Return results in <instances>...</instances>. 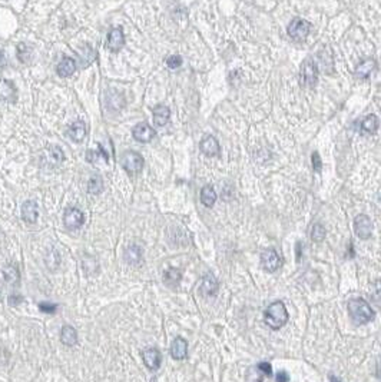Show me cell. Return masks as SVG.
Instances as JSON below:
<instances>
[{"instance_id": "1", "label": "cell", "mask_w": 381, "mask_h": 382, "mask_svg": "<svg viewBox=\"0 0 381 382\" xmlns=\"http://www.w3.org/2000/svg\"><path fill=\"white\" fill-rule=\"evenodd\" d=\"M264 319L265 323L271 329H274V331L282 328L287 323V321H288V312H287L285 305L281 301H277V302L271 304L268 308L265 309Z\"/></svg>"}, {"instance_id": "2", "label": "cell", "mask_w": 381, "mask_h": 382, "mask_svg": "<svg viewBox=\"0 0 381 382\" xmlns=\"http://www.w3.org/2000/svg\"><path fill=\"white\" fill-rule=\"evenodd\" d=\"M348 313L351 316V319L357 325H364V323L373 321L374 318V311L361 298H355L348 302Z\"/></svg>"}, {"instance_id": "3", "label": "cell", "mask_w": 381, "mask_h": 382, "mask_svg": "<svg viewBox=\"0 0 381 382\" xmlns=\"http://www.w3.org/2000/svg\"><path fill=\"white\" fill-rule=\"evenodd\" d=\"M300 80L304 88H314L318 82V68L312 59H305L301 65Z\"/></svg>"}, {"instance_id": "4", "label": "cell", "mask_w": 381, "mask_h": 382, "mask_svg": "<svg viewBox=\"0 0 381 382\" xmlns=\"http://www.w3.org/2000/svg\"><path fill=\"white\" fill-rule=\"evenodd\" d=\"M120 163L122 168L129 174V175H136L142 171L144 168V158L142 155H139L138 152L133 150H128L122 155L120 158Z\"/></svg>"}, {"instance_id": "5", "label": "cell", "mask_w": 381, "mask_h": 382, "mask_svg": "<svg viewBox=\"0 0 381 382\" xmlns=\"http://www.w3.org/2000/svg\"><path fill=\"white\" fill-rule=\"evenodd\" d=\"M309 30H311V25L308 23L307 20L295 17V19L291 20V23L288 25L287 33L295 42H304L307 39Z\"/></svg>"}, {"instance_id": "6", "label": "cell", "mask_w": 381, "mask_h": 382, "mask_svg": "<svg viewBox=\"0 0 381 382\" xmlns=\"http://www.w3.org/2000/svg\"><path fill=\"white\" fill-rule=\"evenodd\" d=\"M63 161H65V155L59 146L46 147L40 155V163L46 168H56Z\"/></svg>"}, {"instance_id": "7", "label": "cell", "mask_w": 381, "mask_h": 382, "mask_svg": "<svg viewBox=\"0 0 381 382\" xmlns=\"http://www.w3.org/2000/svg\"><path fill=\"white\" fill-rule=\"evenodd\" d=\"M63 223L69 231H76L85 223V215L77 208H68L63 213Z\"/></svg>"}, {"instance_id": "8", "label": "cell", "mask_w": 381, "mask_h": 382, "mask_svg": "<svg viewBox=\"0 0 381 382\" xmlns=\"http://www.w3.org/2000/svg\"><path fill=\"white\" fill-rule=\"evenodd\" d=\"M132 136L135 138L136 142H141V143H148L151 142L155 136H156V132L153 131L152 126H149L147 122H141L138 123L132 131Z\"/></svg>"}, {"instance_id": "9", "label": "cell", "mask_w": 381, "mask_h": 382, "mask_svg": "<svg viewBox=\"0 0 381 382\" xmlns=\"http://www.w3.org/2000/svg\"><path fill=\"white\" fill-rule=\"evenodd\" d=\"M354 231L360 239H368L373 232V222L367 215H358L354 219Z\"/></svg>"}, {"instance_id": "10", "label": "cell", "mask_w": 381, "mask_h": 382, "mask_svg": "<svg viewBox=\"0 0 381 382\" xmlns=\"http://www.w3.org/2000/svg\"><path fill=\"white\" fill-rule=\"evenodd\" d=\"M281 258L275 249H268L261 255V265L267 272H275L281 266Z\"/></svg>"}, {"instance_id": "11", "label": "cell", "mask_w": 381, "mask_h": 382, "mask_svg": "<svg viewBox=\"0 0 381 382\" xmlns=\"http://www.w3.org/2000/svg\"><path fill=\"white\" fill-rule=\"evenodd\" d=\"M142 359L145 362V365L149 371H156L159 369L162 362V356L161 352L156 349V348H147L142 351Z\"/></svg>"}, {"instance_id": "12", "label": "cell", "mask_w": 381, "mask_h": 382, "mask_svg": "<svg viewBox=\"0 0 381 382\" xmlns=\"http://www.w3.org/2000/svg\"><path fill=\"white\" fill-rule=\"evenodd\" d=\"M125 46V35L120 28H115L109 32L108 40H106V47L112 52H119Z\"/></svg>"}, {"instance_id": "13", "label": "cell", "mask_w": 381, "mask_h": 382, "mask_svg": "<svg viewBox=\"0 0 381 382\" xmlns=\"http://www.w3.org/2000/svg\"><path fill=\"white\" fill-rule=\"evenodd\" d=\"M0 99H3L4 102L15 103L17 99V89L15 83L12 80L7 79H1L0 80Z\"/></svg>"}, {"instance_id": "14", "label": "cell", "mask_w": 381, "mask_h": 382, "mask_svg": "<svg viewBox=\"0 0 381 382\" xmlns=\"http://www.w3.org/2000/svg\"><path fill=\"white\" fill-rule=\"evenodd\" d=\"M218 280L212 275V274H206L205 277L202 278V283H201V294L204 296H215L218 292Z\"/></svg>"}, {"instance_id": "15", "label": "cell", "mask_w": 381, "mask_h": 382, "mask_svg": "<svg viewBox=\"0 0 381 382\" xmlns=\"http://www.w3.org/2000/svg\"><path fill=\"white\" fill-rule=\"evenodd\" d=\"M199 149H201V152L202 153H205L206 156H217V155H220V143H218V140L214 138V136H205L202 140H201V143H199Z\"/></svg>"}, {"instance_id": "16", "label": "cell", "mask_w": 381, "mask_h": 382, "mask_svg": "<svg viewBox=\"0 0 381 382\" xmlns=\"http://www.w3.org/2000/svg\"><path fill=\"white\" fill-rule=\"evenodd\" d=\"M187 353H188V342L184 338L178 337L172 341V345H171V355L174 359H178V361H182L187 358Z\"/></svg>"}, {"instance_id": "17", "label": "cell", "mask_w": 381, "mask_h": 382, "mask_svg": "<svg viewBox=\"0 0 381 382\" xmlns=\"http://www.w3.org/2000/svg\"><path fill=\"white\" fill-rule=\"evenodd\" d=\"M22 218L23 221L28 223H36L39 218V208L36 205V202L33 201H26L22 206Z\"/></svg>"}, {"instance_id": "18", "label": "cell", "mask_w": 381, "mask_h": 382, "mask_svg": "<svg viewBox=\"0 0 381 382\" xmlns=\"http://www.w3.org/2000/svg\"><path fill=\"white\" fill-rule=\"evenodd\" d=\"M377 68V62L371 58L364 59L363 62H360L355 68V77L358 79H367L370 74L373 73Z\"/></svg>"}, {"instance_id": "19", "label": "cell", "mask_w": 381, "mask_h": 382, "mask_svg": "<svg viewBox=\"0 0 381 382\" xmlns=\"http://www.w3.org/2000/svg\"><path fill=\"white\" fill-rule=\"evenodd\" d=\"M169 118H171V110L168 106L158 104L153 107V125L155 126H158V128L165 126L169 122Z\"/></svg>"}, {"instance_id": "20", "label": "cell", "mask_w": 381, "mask_h": 382, "mask_svg": "<svg viewBox=\"0 0 381 382\" xmlns=\"http://www.w3.org/2000/svg\"><path fill=\"white\" fill-rule=\"evenodd\" d=\"M68 136L74 140V142H82L86 136V125L82 120H76L74 122L69 129H68Z\"/></svg>"}, {"instance_id": "21", "label": "cell", "mask_w": 381, "mask_h": 382, "mask_svg": "<svg viewBox=\"0 0 381 382\" xmlns=\"http://www.w3.org/2000/svg\"><path fill=\"white\" fill-rule=\"evenodd\" d=\"M125 261H126V264L133 265V266L141 264L142 262V248L139 245L128 246L125 250Z\"/></svg>"}, {"instance_id": "22", "label": "cell", "mask_w": 381, "mask_h": 382, "mask_svg": "<svg viewBox=\"0 0 381 382\" xmlns=\"http://www.w3.org/2000/svg\"><path fill=\"white\" fill-rule=\"evenodd\" d=\"M60 341L63 345L66 347H74L77 344V332L75 329L74 326L71 325H65L62 328V332H60Z\"/></svg>"}, {"instance_id": "23", "label": "cell", "mask_w": 381, "mask_h": 382, "mask_svg": "<svg viewBox=\"0 0 381 382\" xmlns=\"http://www.w3.org/2000/svg\"><path fill=\"white\" fill-rule=\"evenodd\" d=\"M76 70V62L72 58H63L58 65V74L60 77H69Z\"/></svg>"}, {"instance_id": "24", "label": "cell", "mask_w": 381, "mask_h": 382, "mask_svg": "<svg viewBox=\"0 0 381 382\" xmlns=\"http://www.w3.org/2000/svg\"><path fill=\"white\" fill-rule=\"evenodd\" d=\"M182 279V272L178 269V268H168L165 272H163V282L168 285V286H176L179 282Z\"/></svg>"}, {"instance_id": "25", "label": "cell", "mask_w": 381, "mask_h": 382, "mask_svg": "<svg viewBox=\"0 0 381 382\" xmlns=\"http://www.w3.org/2000/svg\"><path fill=\"white\" fill-rule=\"evenodd\" d=\"M379 128V118L376 115H368L361 120L360 129L364 133H374Z\"/></svg>"}, {"instance_id": "26", "label": "cell", "mask_w": 381, "mask_h": 382, "mask_svg": "<svg viewBox=\"0 0 381 382\" xmlns=\"http://www.w3.org/2000/svg\"><path fill=\"white\" fill-rule=\"evenodd\" d=\"M201 202L206 206L211 208L217 202V192L212 186H204L201 191Z\"/></svg>"}, {"instance_id": "27", "label": "cell", "mask_w": 381, "mask_h": 382, "mask_svg": "<svg viewBox=\"0 0 381 382\" xmlns=\"http://www.w3.org/2000/svg\"><path fill=\"white\" fill-rule=\"evenodd\" d=\"M103 191V180L99 175H95L89 179L88 192L92 195H99Z\"/></svg>"}, {"instance_id": "28", "label": "cell", "mask_w": 381, "mask_h": 382, "mask_svg": "<svg viewBox=\"0 0 381 382\" xmlns=\"http://www.w3.org/2000/svg\"><path fill=\"white\" fill-rule=\"evenodd\" d=\"M101 158H102L105 162H108V159H109L108 153L105 152V149H103L101 145H98V150H88V153H86V159H88V162H90V163H96Z\"/></svg>"}, {"instance_id": "29", "label": "cell", "mask_w": 381, "mask_h": 382, "mask_svg": "<svg viewBox=\"0 0 381 382\" xmlns=\"http://www.w3.org/2000/svg\"><path fill=\"white\" fill-rule=\"evenodd\" d=\"M325 238V229L321 223H314L311 228V239L314 242H323Z\"/></svg>"}, {"instance_id": "30", "label": "cell", "mask_w": 381, "mask_h": 382, "mask_svg": "<svg viewBox=\"0 0 381 382\" xmlns=\"http://www.w3.org/2000/svg\"><path fill=\"white\" fill-rule=\"evenodd\" d=\"M3 274H4V279L7 280L9 283L19 280V271H17L16 266H6Z\"/></svg>"}, {"instance_id": "31", "label": "cell", "mask_w": 381, "mask_h": 382, "mask_svg": "<svg viewBox=\"0 0 381 382\" xmlns=\"http://www.w3.org/2000/svg\"><path fill=\"white\" fill-rule=\"evenodd\" d=\"M263 378H264V375L258 368H249V371L247 372V382H264Z\"/></svg>"}, {"instance_id": "32", "label": "cell", "mask_w": 381, "mask_h": 382, "mask_svg": "<svg viewBox=\"0 0 381 382\" xmlns=\"http://www.w3.org/2000/svg\"><path fill=\"white\" fill-rule=\"evenodd\" d=\"M166 66H168L169 69H178V68H181V66H182V58L178 56V55L169 56V58L166 59Z\"/></svg>"}, {"instance_id": "33", "label": "cell", "mask_w": 381, "mask_h": 382, "mask_svg": "<svg viewBox=\"0 0 381 382\" xmlns=\"http://www.w3.org/2000/svg\"><path fill=\"white\" fill-rule=\"evenodd\" d=\"M39 309L44 312V313H55L58 311V305L52 304V302H40L39 304Z\"/></svg>"}, {"instance_id": "34", "label": "cell", "mask_w": 381, "mask_h": 382, "mask_svg": "<svg viewBox=\"0 0 381 382\" xmlns=\"http://www.w3.org/2000/svg\"><path fill=\"white\" fill-rule=\"evenodd\" d=\"M311 161H312V168L315 172H321L323 169V162H321V158L318 155V152H314L312 156H311Z\"/></svg>"}, {"instance_id": "35", "label": "cell", "mask_w": 381, "mask_h": 382, "mask_svg": "<svg viewBox=\"0 0 381 382\" xmlns=\"http://www.w3.org/2000/svg\"><path fill=\"white\" fill-rule=\"evenodd\" d=\"M257 368L263 372L264 377H268V378H269V377L272 375V367H271V364H268V362H260Z\"/></svg>"}, {"instance_id": "36", "label": "cell", "mask_w": 381, "mask_h": 382, "mask_svg": "<svg viewBox=\"0 0 381 382\" xmlns=\"http://www.w3.org/2000/svg\"><path fill=\"white\" fill-rule=\"evenodd\" d=\"M275 380H277V382H290V375L285 371H279Z\"/></svg>"}, {"instance_id": "37", "label": "cell", "mask_w": 381, "mask_h": 382, "mask_svg": "<svg viewBox=\"0 0 381 382\" xmlns=\"http://www.w3.org/2000/svg\"><path fill=\"white\" fill-rule=\"evenodd\" d=\"M22 301H23V298H22L20 295L13 294L9 296V304H10V305H17V304H20Z\"/></svg>"}, {"instance_id": "38", "label": "cell", "mask_w": 381, "mask_h": 382, "mask_svg": "<svg viewBox=\"0 0 381 382\" xmlns=\"http://www.w3.org/2000/svg\"><path fill=\"white\" fill-rule=\"evenodd\" d=\"M301 242H297V262H300L301 261V256H303V253H301Z\"/></svg>"}, {"instance_id": "39", "label": "cell", "mask_w": 381, "mask_h": 382, "mask_svg": "<svg viewBox=\"0 0 381 382\" xmlns=\"http://www.w3.org/2000/svg\"><path fill=\"white\" fill-rule=\"evenodd\" d=\"M330 382H341V380L337 378L336 375H330Z\"/></svg>"}, {"instance_id": "40", "label": "cell", "mask_w": 381, "mask_h": 382, "mask_svg": "<svg viewBox=\"0 0 381 382\" xmlns=\"http://www.w3.org/2000/svg\"><path fill=\"white\" fill-rule=\"evenodd\" d=\"M1 60H3V53L0 52V63H1Z\"/></svg>"}, {"instance_id": "41", "label": "cell", "mask_w": 381, "mask_h": 382, "mask_svg": "<svg viewBox=\"0 0 381 382\" xmlns=\"http://www.w3.org/2000/svg\"><path fill=\"white\" fill-rule=\"evenodd\" d=\"M151 382H156V380H155V378H153V380H152V381H151Z\"/></svg>"}]
</instances>
